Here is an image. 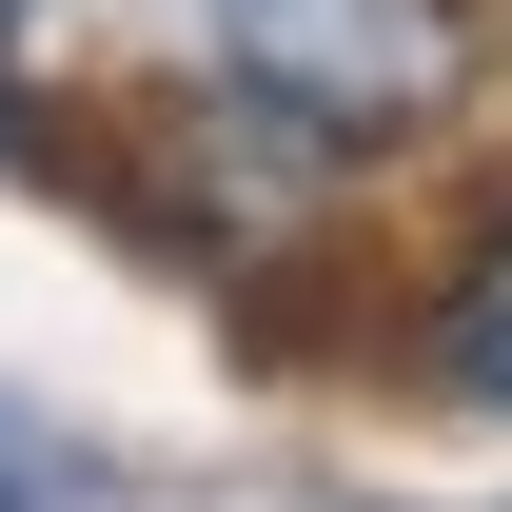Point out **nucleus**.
Listing matches in <instances>:
<instances>
[{"instance_id": "nucleus-2", "label": "nucleus", "mask_w": 512, "mask_h": 512, "mask_svg": "<svg viewBox=\"0 0 512 512\" xmlns=\"http://www.w3.org/2000/svg\"><path fill=\"white\" fill-rule=\"evenodd\" d=\"M434 355H453V394H493L512 414V217L473 256H453V296H434Z\"/></svg>"}, {"instance_id": "nucleus-3", "label": "nucleus", "mask_w": 512, "mask_h": 512, "mask_svg": "<svg viewBox=\"0 0 512 512\" xmlns=\"http://www.w3.org/2000/svg\"><path fill=\"white\" fill-rule=\"evenodd\" d=\"M0 512H20V493H0Z\"/></svg>"}, {"instance_id": "nucleus-1", "label": "nucleus", "mask_w": 512, "mask_h": 512, "mask_svg": "<svg viewBox=\"0 0 512 512\" xmlns=\"http://www.w3.org/2000/svg\"><path fill=\"white\" fill-rule=\"evenodd\" d=\"M197 20H217V79L316 158L434 138L473 79V0H197Z\"/></svg>"}]
</instances>
